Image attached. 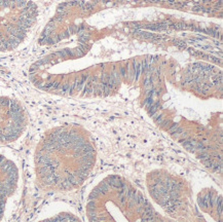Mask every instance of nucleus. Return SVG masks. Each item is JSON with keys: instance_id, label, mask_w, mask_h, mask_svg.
<instances>
[{"instance_id": "obj_1", "label": "nucleus", "mask_w": 223, "mask_h": 222, "mask_svg": "<svg viewBox=\"0 0 223 222\" xmlns=\"http://www.w3.org/2000/svg\"><path fill=\"white\" fill-rule=\"evenodd\" d=\"M118 73H119V76H125V74H127V68H125V66L119 67Z\"/></svg>"}]
</instances>
